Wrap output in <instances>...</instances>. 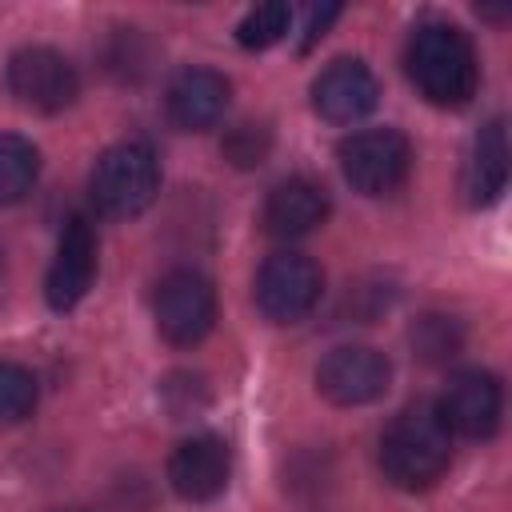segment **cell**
Instances as JSON below:
<instances>
[{
	"instance_id": "1",
	"label": "cell",
	"mask_w": 512,
	"mask_h": 512,
	"mask_svg": "<svg viewBox=\"0 0 512 512\" xmlns=\"http://www.w3.org/2000/svg\"><path fill=\"white\" fill-rule=\"evenodd\" d=\"M404 68L416 92L436 104V108H460L476 96L480 84V64L472 40L444 20H428L412 28L408 48H404Z\"/></svg>"
},
{
	"instance_id": "2",
	"label": "cell",
	"mask_w": 512,
	"mask_h": 512,
	"mask_svg": "<svg viewBox=\"0 0 512 512\" xmlns=\"http://www.w3.org/2000/svg\"><path fill=\"white\" fill-rule=\"evenodd\" d=\"M452 460V432L444 428L436 404L420 400L392 416L380 436V468L404 492L432 488Z\"/></svg>"
},
{
	"instance_id": "3",
	"label": "cell",
	"mask_w": 512,
	"mask_h": 512,
	"mask_svg": "<svg viewBox=\"0 0 512 512\" xmlns=\"http://www.w3.org/2000/svg\"><path fill=\"white\" fill-rule=\"evenodd\" d=\"M156 192H160V156L144 140L112 144L88 176L92 208L112 220H128V216L144 212L156 200Z\"/></svg>"
},
{
	"instance_id": "4",
	"label": "cell",
	"mask_w": 512,
	"mask_h": 512,
	"mask_svg": "<svg viewBox=\"0 0 512 512\" xmlns=\"http://www.w3.org/2000/svg\"><path fill=\"white\" fill-rule=\"evenodd\" d=\"M340 168L356 192L388 196L412 172V144L396 128H360L340 140Z\"/></svg>"
},
{
	"instance_id": "5",
	"label": "cell",
	"mask_w": 512,
	"mask_h": 512,
	"mask_svg": "<svg viewBox=\"0 0 512 512\" xmlns=\"http://www.w3.org/2000/svg\"><path fill=\"white\" fill-rule=\"evenodd\" d=\"M156 328L168 344H200L216 324V288L196 268H172L152 296Z\"/></svg>"
},
{
	"instance_id": "6",
	"label": "cell",
	"mask_w": 512,
	"mask_h": 512,
	"mask_svg": "<svg viewBox=\"0 0 512 512\" xmlns=\"http://www.w3.org/2000/svg\"><path fill=\"white\" fill-rule=\"evenodd\" d=\"M324 292V272L304 252H276L256 272V308L272 324H300Z\"/></svg>"
},
{
	"instance_id": "7",
	"label": "cell",
	"mask_w": 512,
	"mask_h": 512,
	"mask_svg": "<svg viewBox=\"0 0 512 512\" xmlns=\"http://www.w3.org/2000/svg\"><path fill=\"white\" fill-rule=\"evenodd\" d=\"M4 84L16 96V104H24L32 112H64L80 96V72H76V64L64 52L44 48V44L20 48L8 60Z\"/></svg>"
},
{
	"instance_id": "8",
	"label": "cell",
	"mask_w": 512,
	"mask_h": 512,
	"mask_svg": "<svg viewBox=\"0 0 512 512\" xmlns=\"http://www.w3.org/2000/svg\"><path fill=\"white\" fill-rule=\"evenodd\" d=\"M388 384H392V364L372 344H340L316 368L320 396L340 404V408L372 404V400H380L388 392Z\"/></svg>"
},
{
	"instance_id": "9",
	"label": "cell",
	"mask_w": 512,
	"mask_h": 512,
	"mask_svg": "<svg viewBox=\"0 0 512 512\" xmlns=\"http://www.w3.org/2000/svg\"><path fill=\"white\" fill-rule=\"evenodd\" d=\"M436 412L452 436L464 440H488L500 428L504 416V388L484 368H464L444 384V396L436 400Z\"/></svg>"
},
{
	"instance_id": "10",
	"label": "cell",
	"mask_w": 512,
	"mask_h": 512,
	"mask_svg": "<svg viewBox=\"0 0 512 512\" xmlns=\"http://www.w3.org/2000/svg\"><path fill=\"white\" fill-rule=\"evenodd\" d=\"M232 452L216 432H196L168 456V484L188 504H208L228 488Z\"/></svg>"
},
{
	"instance_id": "11",
	"label": "cell",
	"mask_w": 512,
	"mask_h": 512,
	"mask_svg": "<svg viewBox=\"0 0 512 512\" xmlns=\"http://www.w3.org/2000/svg\"><path fill=\"white\" fill-rule=\"evenodd\" d=\"M376 100H380L376 72L364 60H356V56L332 60L312 80V108L328 124H356V120H364L376 108Z\"/></svg>"
},
{
	"instance_id": "12",
	"label": "cell",
	"mask_w": 512,
	"mask_h": 512,
	"mask_svg": "<svg viewBox=\"0 0 512 512\" xmlns=\"http://www.w3.org/2000/svg\"><path fill=\"white\" fill-rule=\"evenodd\" d=\"M92 280H96V232L84 216H72L60 232L52 264H48L44 296L56 312H68L88 296Z\"/></svg>"
},
{
	"instance_id": "13",
	"label": "cell",
	"mask_w": 512,
	"mask_h": 512,
	"mask_svg": "<svg viewBox=\"0 0 512 512\" xmlns=\"http://www.w3.org/2000/svg\"><path fill=\"white\" fill-rule=\"evenodd\" d=\"M232 84L216 72V68H184L176 72V80L168 84V116L176 128L184 132H204L212 124H220L224 108H228Z\"/></svg>"
},
{
	"instance_id": "14",
	"label": "cell",
	"mask_w": 512,
	"mask_h": 512,
	"mask_svg": "<svg viewBox=\"0 0 512 512\" xmlns=\"http://www.w3.org/2000/svg\"><path fill=\"white\" fill-rule=\"evenodd\" d=\"M328 220V192L308 176L280 180L264 200V228L276 240H300Z\"/></svg>"
},
{
	"instance_id": "15",
	"label": "cell",
	"mask_w": 512,
	"mask_h": 512,
	"mask_svg": "<svg viewBox=\"0 0 512 512\" xmlns=\"http://www.w3.org/2000/svg\"><path fill=\"white\" fill-rule=\"evenodd\" d=\"M504 184H508V132H504V120H492L472 140V152L464 164V192L472 204H492L500 200Z\"/></svg>"
},
{
	"instance_id": "16",
	"label": "cell",
	"mask_w": 512,
	"mask_h": 512,
	"mask_svg": "<svg viewBox=\"0 0 512 512\" xmlns=\"http://www.w3.org/2000/svg\"><path fill=\"white\" fill-rule=\"evenodd\" d=\"M40 176V152L28 136L0 132V204H20Z\"/></svg>"
},
{
	"instance_id": "17",
	"label": "cell",
	"mask_w": 512,
	"mask_h": 512,
	"mask_svg": "<svg viewBox=\"0 0 512 512\" xmlns=\"http://www.w3.org/2000/svg\"><path fill=\"white\" fill-rule=\"evenodd\" d=\"M292 28V8L280 4V0H268V4H256L240 24H236V40L240 48H272L276 40H284V32Z\"/></svg>"
},
{
	"instance_id": "18",
	"label": "cell",
	"mask_w": 512,
	"mask_h": 512,
	"mask_svg": "<svg viewBox=\"0 0 512 512\" xmlns=\"http://www.w3.org/2000/svg\"><path fill=\"white\" fill-rule=\"evenodd\" d=\"M36 376L16 360H0V424H16L36 408Z\"/></svg>"
},
{
	"instance_id": "19",
	"label": "cell",
	"mask_w": 512,
	"mask_h": 512,
	"mask_svg": "<svg viewBox=\"0 0 512 512\" xmlns=\"http://www.w3.org/2000/svg\"><path fill=\"white\" fill-rule=\"evenodd\" d=\"M460 344H464V328L452 320V316H424V320H416V328H412V348L428 360V364H444V360H452L456 352H460Z\"/></svg>"
},
{
	"instance_id": "20",
	"label": "cell",
	"mask_w": 512,
	"mask_h": 512,
	"mask_svg": "<svg viewBox=\"0 0 512 512\" xmlns=\"http://www.w3.org/2000/svg\"><path fill=\"white\" fill-rule=\"evenodd\" d=\"M224 152H228L232 164L252 168V164H260L264 152H268V132H264L260 124H240V128H232V136L224 140Z\"/></svg>"
},
{
	"instance_id": "21",
	"label": "cell",
	"mask_w": 512,
	"mask_h": 512,
	"mask_svg": "<svg viewBox=\"0 0 512 512\" xmlns=\"http://www.w3.org/2000/svg\"><path fill=\"white\" fill-rule=\"evenodd\" d=\"M336 16H340V8H336V4L312 8V12H308V24H304V48H312V44H316V40L324 36V28H328V24L336 20Z\"/></svg>"
},
{
	"instance_id": "22",
	"label": "cell",
	"mask_w": 512,
	"mask_h": 512,
	"mask_svg": "<svg viewBox=\"0 0 512 512\" xmlns=\"http://www.w3.org/2000/svg\"><path fill=\"white\" fill-rule=\"evenodd\" d=\"M68 512H84V508H68Z\"/></svg>"
}]
</instances>
